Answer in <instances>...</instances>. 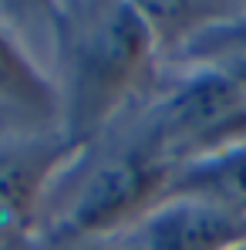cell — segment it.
Wrapping results in <instances>:
<instances>
[{"mask_svg": "<svg viewBox=\"0 0 246 250\" xmlns=\"http://www.w3.org/2000/svg\"><path fill=\"white\" fill-rule=\"evenodd\" d=\"M152 27L142 7L115 3L98 7V17H88L75 38V115L78 125L91 128L115 105H122L132 84L145 75L149 58L155 54Z\"/></svg>", "mask_w": 246, "mask_h": 250, "instance_id": "obj_1", "label": "cell"}, {"mask_svg": "<svg viewBox=\"0 0 246 250\" xmlns=\"http://www.w3.org/2000/svg\"><path fill=\"white\" fill-rule=\"evenodd\" d=\"M172 166L138 139L98 156L81 172L61 216L64 237H115L165 193Z\"/></svg>", "mask_w": 246, "mask_h": 250, "instance_id": "obj_2", "label": "cell"}, {"mask_svg": "<svg viewBox=\"0 0 246 250\" xmlns=\"http://www.w3.org/2000/svg\"><path fill=\"white\" fill-rule=\"evenodd\" d=\"M246 240V216L199 196L162 193L132 227L108 237L115 250H233Z\"/></svg>", "mask_w": 246, "mask_h": 250, "instance_id": "obj_3", "label": "cell"}, {"mask_svg": "<svg viewBox=\"0 0 246 250\" xmlns=\"http://www.w3.org/2000/svg\"><path fill=\"white\" fill-rule=\"evenodd\" d=\"M165 193L199 196L246 216V142L179 163L165 183Z\"/></svg>", "mask_w": 246, "mask_h": 250, "instance_id": "obj_4", "label": "cell"}, {"mask_svg": "<svg viewBox=\"0 0 246 250\" xmlns=\"http://www.w3.org/2000/svg\"><path fill=\"white\" fill-rule=\"evenodd\" d=\"M175 68L212 71L246 91V10H229L169 54Z\"/></svg>", "mask_w": 246, "mask_h": 250, "instance_id": "obj_5", "label": "cell"}, {"mask_svg": "<svg viewBox=\"0 0 246 250\" xmlns=\"http://www.w3.org/2000/svg\"><path fill=\"white\" fill-rule=\"evenodd\" d=\"M51 172L44 152H0V233L24 227Z\"/></svg>", "mask_w": 246, "mask_h": 250, "instance_id": "obj_6", "label": "cell"}, {"mask_svg": "<svg viewBox=\"0 0 246 250\" xmlns=\"http://www.w3.org/2000/svg\"><path fill=\"white\" fill-rule=\"evenodd\" d=\"M0 108L20 115H41L51 108V88L7 38H0Z\"/></svg>", "mask_w": 246, "mask_h": 250, "instance_id": "obj_7", "label": "cell"}, {"mask_svg": "<svg viewBox=\"0 0 246 250\" xmlns=\"http://www.w3.org/2000/svg\"><path fill=\"white\" fill-rule=\"evenodd\" d=\"M233 250H246V240H243V244H240V247H233Z\"/></svg>", "mask_w": 246, "mask_h": 250, "instance_id": "obj_8", "label": "cell"}]
</instances>
